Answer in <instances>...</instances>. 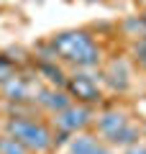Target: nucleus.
<instances>
[{
	"label": "nucleus",
	"mask_w": 146,
	"mask_h": 154,
	"mask_svg": "<svg viewBox=\"0 0 146 154\" xmlns=\"http://www.w3.org/2000/svg\"><path fill=\"white\" fill-rule=\"evenodd\" d=\"M5 134L16 136L18 141H23L33 154H49L56 149V131L54 126L44 118H36V116H11L5 121Z\"/></svg>",
	"instance_id": "2"
},
{
	"label": "nucleus",
	"mask_w": 146,
	"mask_h": 154,
	"mask_svg": "<svg viewBox=\"0 0 146 154\" xmlns=\"http://www.w3.org/2000/svg\"><path fill=\"white\" fill-rule=\"evenodd\" d=\"M28 90H31L28 80L21 77V75H16V72H13L8 80L0 82V95H3L5 100H13V103H26L28 100Z\"/></svg>",
	"instance_id": "9"
},
{
	"label": "nucleus",
	"mask_w": 146,
	"mask_h": 154,
	"mask_svg": "<svg viewBox=\"0 0 146 154\" xmlns=\"http://www.w3.org/2000/svg\"><path fill=\"white\" fill-rule=\"evenodd\" d=\"M123 154H146V144H133V146H128Z\"/></svg>",
	"instance_id": "13"
},
{
	"label": "nucleus",
	"mask_w": 146,
	"mask_h": 154,
	"mask_svg": "<svg viewBox=\"0 0 146 154\" xmlns=\"http://www.w3.org/2000/svg\"><path fill=\"white\" fill-rule=\"evenodd\" d=\"M64 90L69 93V98L75 103H82V105H90L95 108L100 100H103V93H100V85L92 80L87 72H75V75L67 77V85Z\"/></svg>",
	"instance_id": "5"
},
{
	"label": "nucleus",
	"mask_w": 146,
	"mask_h": 154,
	"mask_svg": "<svg viewBox=\"0 0 146 154\" xmlns=\"http://www.w3.org/2000/svg\"><path fill=\"white\" fill-rule=\"evenodd\" d=\"M103 77H105V82H108L115 93H123V90L128 88V82H131L128 80L131 72H128V67H126L123 59H110L108 64L103 67Z\"/></svg>",
	"instance_id": "8"
},
{
	"label": "nucleus",
	"mask_w": 146,
	"mask_h": 154,
	"mask_svg": "<svg viewBox=\"0 0 146 154\" xmlns=\"http://www.w3.org/2000/svg\"><path fill=\"white\" fill-rule=\"evenodd\" d=\"M49 44L54 49L56 59L77 67V69H90V67H97L103 62V49H100V44L95 41V36L87 28L62 31L56 36H51Z\"/></svg>",
	"instance_id": "1"
},
{
	"label": "nucleus",
	"mask_w": 146,
	"mask_h": 154,
	"mask_svg": "<svg viewBox=\"0 0 146 154\" xmlns=\"http://www.w3.org/2000/svg\"><path fill=\"white\" fill-rule=\"evenodd\" d=\"M141 26H144V28H146V11H144V13H141Z\"/></svg>",
	"instance_id": "14"
},
{
	"label": "nucleus",
	"mask_w": 146,
	"mask_h": 154,
	"mask_svg": "<svg viewBox=\"0 0 146 154\" xmlns=\"http://www.w3.org/2000/svg\"><path fill=\"white\" fill-rule=\"evenodd\" d=\"M0 154H33V152L23 141H18L16 136H11V134L3 131L0 134Z\"/></svg>",
	"instance_id": "11"
},
{
	"label": "nucleus",
	"mask_w": 146,
	"mask_h": 154,
	"mask_svg": "<svg viewBox=\"0 0 146 154\" xmlns=\"http://www.w3.org/2000/svg\"><path fill=\"white\" fill-rule=\"evenodd\" d=\"M38 72L46 75V80L54 85V88H64V85H67V77H69L59 64H56V62H38Z\"/></svg>",
	"instance_id": "10"
},
{
	"label": "nucleus",
	"mask_w": 146,
	"mask_h": 154,
	"mask_svg": "<svg viewBox=\"0 0 146 154\" xmlns=\"http://www.w3.org/2000/svg\"><path fill=\"white\" fill-rule=\"evenodd\" d=\"M95 126H97V134L108 146H133L138 144V136L141 131L131 123L128 113L126 110H118V108H110V110H103V113L95 118Z\"/></svg>",
	"instance_id": "3"
},
{
	"label": "nucleus",
	"mask_w": 146,
	"mask_h": 154,
	"mask_svg": "<svg viewBox=\"0 0 146 154\" xmlns=\"http://www.w3.org/2000/svg\"><path fill=\"white\" fill-rule=\"evenodd\" d=\"M36 103L41 105L44 110H49L51 116H56L59 110H64L67 105H72L75 100L69 98V93L62 88H41L36 93Z\"/></svg>",
	"instance_id": "7"
},
{
	"label": "nucleus",
	"mask_w": 146,
	"mask_h": 154,
	"mask_svg": "<svg viewBox=\"0 0 146 154\" xmlns=\"http://www.w3.org/2000/svg\"><path fill=\"white\" fill-rule=\"evenodd\" d=\"M13 72H16V67H13V62L8 59L5 54H0V82H3V80H8V77H11Z\"/></svg>",
	"instance_id": "12"
},
{
	"label": "nucleus",
	"mask_w": 146,
	"mask_h": 154,
	"mask_svg": "<svg viewBox=\"0 0 146 154\" xmlns=\"http://www.w3.org/2000/svg\"><path fill=\"white\" fill-rule=\"evenodd\" d=\"M90 123H92V108L90 105H82V103H72V105H67L64 110H59L54 116L51 126H54V131L75 136V134L85 131Z\"/></svg>",
	"instance_id": "4"
},
{
	"label": "nucleus",
	"mask_w": 146,
	"mask_h": 154,
	"mask_svg": "<svg viewBox=\"0 0 146 154\" xmlns=\"http://www.w3.org/2000/svg\"><path fill=\"white\" fill-rule=\"evenodd\" d=\"M144 139H146V123H144Z\"/></svg>",
	"instance_id": "15"
},
{
	"label": "nucleus",
	"mask_w": 146,
	"mask_h": 154,
	"mask_svg": "<svg viewBox=\"0 0 146 154\" xmlns=\"http://www.w3.org/2000/svg\"><path fill=\"white\" fill-rule=\"evenodd\" d=\"M67 149H69V154H113L103 139H97V134H87V131L75 134Z\"/></svg>",
	"instance_id": "6"
}]
</instances>
